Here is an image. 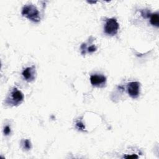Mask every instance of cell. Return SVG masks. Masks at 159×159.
Instances as JSON below:
<instances>
[{"label": "cell", "mask_w": 159, "mask_h": 159, "mask_svg": "<svg viewBox=\"0 0 159 159\" xmlns=\"http://www.w3.org/2000/svg\"><path fill=\"white\" fill-rule=\"evenodd\" d=\"M22 76H24V79L30 82L34 80L35 75V70L34 66L32 67H27L22 71Z\"/></svg>", "instance_id": "cell-6"}, {"label": "cell", "mask_w": 159, "mask_h": 159, "mask_svg": "<svg viewBox=\"0 0 159 159\" xmlns=\"http://www.w3.org/2000/svg\"><path fill=\"white\" fill-rule=\"evenodd\" d=\"M96 48L94 46H91L90 47L88 48V52H93L96 51Z\"/></svg>", "instance_id": "cell-12"}, {"label": "cell", "mask_w": 159, "mask_h": 159, "mask_svg": "<svg viewBox=\"0 0 159 159\" xmlns=\"http://www.w3.org/2000/svg\"><path fill=\"white\" fill-rule=\"evenodd\" d=\"M90 81L93 86L97 87H102L106 82V78L101 75H93L90 77Z\"/></svg>", "instance_id": "cell-5"}, {"label": "cell", "mask_w": 159, "mask_h": 159, "mask_svg": "<svg viewBox=\"0 0 159 159\" xmlns=\"http://www.w3.org/2000/svg\"><path fill=\"white\" fill-rule=\"evenodd\" d=\"M22 14L33 22H38L40 20L39 12L32 4L24 6L22 10Z\"/></svg>", "instance_id": "cell-1"}, {"label": "cell", "mask_w": 159, "mask_h": 159, "mask_svg": "<svg viewBox=\"0 0 159 159\" xmlns=\"http://www.w3.org/2000/svg\"><path fill=\"white\" fill-rule=\"evenodd\" d=\"M22 145H23V148H25V150H29L31 148V144H30V142L29 140H24L22 141Z\"/></svg>", "instance_id": "cell-8"}, {"label": "cell", "mask_w": 159, "mask_h": 159, "mask_svg": "<svg viewBox=\"0 0 159 159\" xmlns=\"http://www.w3.org/2000/svg\"><path fill=\"white\" fill-rule=\"evenodd\" d=\"M140 83L138 81H132L127 84V89L129 94L132 98H137L140 94Z\"/></svg>", "instance_id": "cell-4"}, {"label": "cell", "mask_w": 159, "mask_h": 159, "mask_svg": "<svg viewBox=\"0 0 159 159\" xmlns=\"http://www.w3.org/2000/svg\"><path fill=\"white\" fill-rule=\"evenodd\" d=\"M124 158H138V156L136 155H127V156H125L124 157Z\"/></svg>", "instance_id": "cell-11"}, {"label": "cell", "mask_w": 159, "mask_h": 159, "mask_svg": "<svg viewBox=\"0 0 159 159\" xmlns=\"http://www.w3.org/2000/svg\"><path fill=\"white\" fill-rule=\"evenodd\" d=\"M11 133V128L9 127V126L7 125L4 127V135H9V134Z\"/></svg>", "instance_id": "cell-9"}, {"label": "cell", "mask_w": 159, "mask_h": 159, "mask_svg": "<svg viewBox=\"0 0 159 159\" xmlns=\"http://www.w3.org/2000/svg\"><path fill=\"white\" fill-rule=\"evenodd\" d=\"M150 23L156 27H158L159 25V16L158 13L152 14L150 17Z\"/></svg>", "instance_id": "cell-7"}, {"label": "cell", "mask_w": 159, "mask_h": 159, "mask_svg": "<svg viewBox=\"0 0 159 159\" xmlns=\"http://www.w3.org/2000/svg\"><path fill=\"white\" fill-rule=\"evenodd\" d=\"M76 126H77V127H78V129H81V130L84 129V125L83 124L81 123V122H77V123H76Z\"/></svg>", "instance_id": "cell-10"}, {"label": "cell", "mask_w": 159, "mask_h": 159, "mask_svg": "<svg viewBox=\"0 0 159 159\" xmlns=\"http://www.w3.org/2000/svg\"><path fill=\"white\" fill-rule=\"evenodd\" d=\"M119 25L116 19L114 18L108 19L106 21L104 30L106 34L109 35H114L117 33Z\"/></svg>", "instance_id": "cell-3"}, {"label": "cell", "mask_w": 159, "mask_h": 159, "mask_svg": "<svg viewBox=\"0 0 159 159\" xmlns=\"http://www.w3.org/2000/svg\"><path fill=\"white\" fill-rule=\"evenodd\" d=\"M24 99L23 93L17 88H14L11 92L10 95L7 98L6 103L12 106H17L20 104Z\"/></svg>", "instance_id": "cell-2"}]
</instances>
